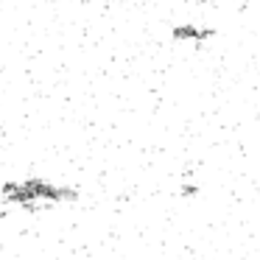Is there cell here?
Here are the masks:
<instances>
[{"label":"cell","instance_id":"cell-1","mask_svg":"<svg viewBox=\"0 0 260 260\" xmlns=\"http://www.w3.org/2000/svg\"><path fill=\"white\" fill-rule=\"evenodd\" d=\"M6 199L14 204H23V207L34 210L40 202H62V199H73L70 190H62L56 185H48L45 179H28L20 182V185H6Z\"/></svg>","mask_w":260,"mask_h":260},{"label":"cell","instance_id":"cell-2","mask_svg":"<svg viewBox=\"0 0 260 260\" xmlns=\"http://www.w3.org/2000/svg\"><path fill=\"white\" fill-rule=\"evenodd\" d=\"M215 31L213 28H202V25H174L171 28V40L176 42H193L196 48H202L207 40H213Z\"/></svg>","mask_w":260,"mask_h":260}]
</instances>
